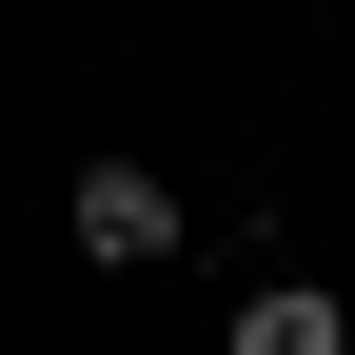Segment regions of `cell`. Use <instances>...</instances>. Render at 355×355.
Returning <instances> with one entry per match:
<instances>
[{"label":"cell","mask_w":355,"mask_h":355,"mask_svg":"<svg viewBox=\"0 0 355 355\" xmlns=\"http://www.w3.org/2000/svg\"><path fill=\"white\" fill-rule=\"evenodd\" d=\"M237 355H355V316H336L316 277H257L237 296Z\"/></svg>","instance_id":"obj_2"},{"label":"cell","mask_w":355,"mask_h":355,"mask_svg":"<svg viewBox=\"0 0 355 355\" xmlns=\"http://www.w3.org/2000/svg\"><path fill=\"white\" fill-rule=\"evenodd\" d=\"M79 257H119V277L178 257V178H158V158H99V178H79Z\"/></svg>","instance_id":"obj_1"}]
</instances>
